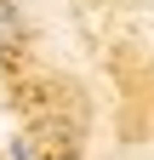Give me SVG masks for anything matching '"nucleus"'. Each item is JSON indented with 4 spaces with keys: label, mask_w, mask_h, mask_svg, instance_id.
Instances as JSON below:
<instances>
[{
    "label": "nucleus",
    "mask_w": 154,
    "mask_h": 160,
    "mask_svg": "<svg viewBox=\"0 0 154 160\" xmlns=\"http://www.w3.org/2000/svg\"><path fill=\"white\" fill-rule=\"evenodd\" d=\"M12 160H29V149H23V143H12Z\"/></svg>",
    "instance_id": "obj_2"
},
{
    "label": "nucleus",
    "mask_w": 154,
    "mask_h": 160,
    "mask_svg": "<svg viewBox=\"0 0 154 160\" xmlns=\"http://www.w3.org/2000/svg\"><path fill=\"white\" fill-rule=\"evenodd\" d=\"M23 40V23H17V6L12 0H0V46H17Z\"/></svg>",
    "instance_id": "obj_1"
}]
</instances>
